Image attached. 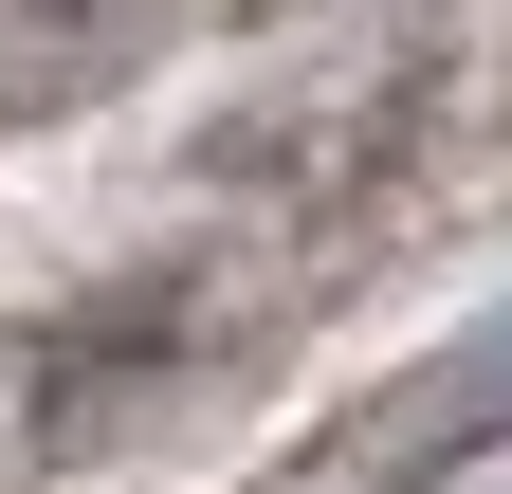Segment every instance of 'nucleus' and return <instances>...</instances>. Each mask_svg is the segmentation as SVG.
<instances>
[{"label":"nucleus","mask_w":512,"mask_h":494,"mask_svg":"<svg viewBox=\"0 0 512 494\" xmlns=\"http://www.w3.org/2000/svg\"><path fill=\"white\" fill-rule=\"evenodd\" d=\"M494 403H512V330H476V348H439L421 385L384 403V458H366V494H421V476H458Z\"/></svg>","instance_id":"f257e3e1"}]
</instances>
